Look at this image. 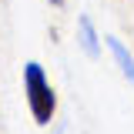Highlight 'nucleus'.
<instances>
[{
  "instance_id": "2",
  "label": "nucleus",
  "mask_w": 134,
  "mask_h": 134,
  "mask_svg": "<svg viewBox=\"0 0 134 134\" xmlns=\"http://www.w3.org/2000/svg\"><path fill=\"white\" fill-rule=\"evenodd\" d=\"M104 44H107V50H111V57H114L117 70L124 74V81H127V84L134 87V54H131L127 47H124V44H121L117 37H104Z\"/></svg>"
},
{
  "instance_id": "1",
  "label": "nucleus",
  "mask_w": 134,
  "mask_h": 134,
  "mask_svg": "<svg viewBox=\"0 0 134 134\" xmlns=\"http://www.w3.org/2000/svg\"><path fill=\"white\" fill-rule=\"evenodd\" d=\"M24 97H27V107H30L34 124L47 127L54 114H57V94L50 87V77L44 74V67L37 60H27L24 64Z\"/></svg>"
},
{
  "instance_id": "3",
  "label": "nucleus",
  "mask_w": 134,
  "mask_h": 134,
  "mask_svg": "<svg viewBox=\"0 0 134 134\" xmlns=\"http://www.w3.org/2000/svg\"><path fill=\"white\" fill-rule=\"evenodd\" d=\"M77 44H81V50L91 60L100 57V40H97V30H94V20L91 17H81L77 20Z\"/></svg>"
},
{
  "instance_id": "4",
  "label": "nucleus",
  "mask_w": 134,
  "mask_h": 134,
  "mask_svg": "<svg viewBox=\"0 0 134 134\" xmlns=\"http://www.w3.org/2000/svg\"><path fill=\"white\" fill-rule=\"evenodd\" d=\"M50 3H54V7H64V0H50Z\"/></svg>"
}]
</instances>
